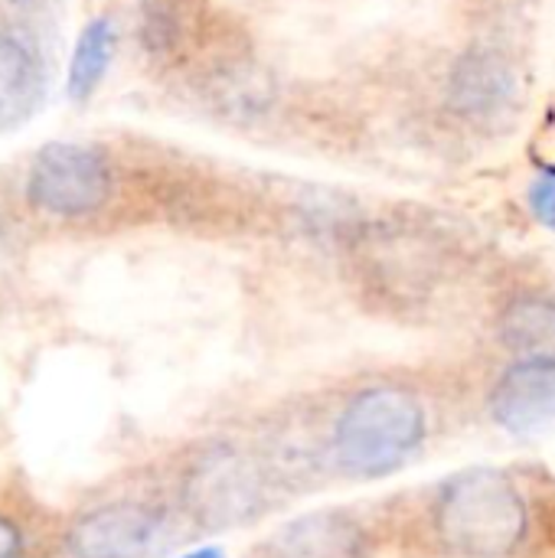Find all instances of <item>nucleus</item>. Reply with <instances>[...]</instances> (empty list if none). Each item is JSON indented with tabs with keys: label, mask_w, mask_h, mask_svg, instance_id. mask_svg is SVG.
Segmentation results:
<instances>
[{
	"label": "nucleus",
	"mask_w": 555,
	"mask_h": 558,
	"mask_svg": "<svg viewBox=\"0 0 555 558\" xmlns=\"http://www.w3.org/2000/svg\"><path fill=\"white\" fill-rule=\"evenodd\" d=\"M425 432V405L412 392L399 386H373L343 405L330 451L347 477H386L422 448Z\"/></svg>",
	"instance_id": "nucleus-2"
},
{
	"label": "nucleus",
	"mask_w": 555,
	"mask_h": 558,
	"mask_svg": "<svg viewBox=\"0 0 555 558\" xmlns=\"http://www.w3.org/2000/svg\"><path fill=\"white\" fill-rule=\"evenodd\" d=\"M183 507L206 530H229L255 520L265 507V477L239 448L216 445L183 477Z\"/></svg>",
	"instance_id": "nucleus-4"
},
{
	"label": "nucleus",
	"mask_w": 555,
	"mask_h": 558,
	"mask_svg": "<svg viewBox=\"0 0 555 558\" xmlns=\"http://www.w3.org/2000/svg\"><path fill=\"white\" fill-rule=\"evenodd\" d=\"M114 46H118V33L111 16H95L82 26L72 59H69V75H65V95L72 101H88L98 85L105 82L111 59H114Z\"/></svg>",
	"instance_id": "nucleus-11"
},
{
	"label": "nucleus",
	"mask_w": 555,
	"mask_h": 558,
	"mask_svg": "<svg viewBox=\"0 0 555 558\" xmlns=\"http://www.w3.org/2000/svg\"><path fill=\"white\" fill-rule=\"evenodd\" d=\"M500 340L510 353L533 363H555V301L520 294L500 311Z\"/></svg>",
	"instance_id": "nucleus-10"
},
{
	"label": "nucleus",
	"mask_w": 555,
	"mask_h": 558,
	"mask_svg": "<svg viewBox=\"0 0 555 558\" xmlns=\"http://www.w3.org/2000/svg\"><path fill=\"white\" fill-rule=\"evenodd\" d=\"M183 558H222V553L219 549H196V553H190V556Z\"/></svg>",
	"instance_id": "nucleus-14"
},
{
	"label": "nucleus",
	"mask_w": 555,
	"mask_h": 558,
	"mask_svg": "<svg viewBox=\"0 0 555 558\" xmlns=\"http://www.w3.org/2000/svg\"><path fill=\"white\" fill-rule=\"evenodd\" d=\"M514 69L494 49H471L451 72V101L471 118L500 111L514 98Z\"/></svg>",
	"instance_id": "nucleus-9"
},
{
	"label": "nucleus",
	"mask_w": 555,
	"mask_h": 558,
	"mask_svg": "<svg viewBox=\"0 0 555 558\" xmlns=\"http://www.w3.org/2000/svg\"><path fill=\"white\" fill-rule=\"evenodd\" d=\"M164 517L154 507L121 500L79 517L69 530L75 558H144L160 539Z\"/></svg>",
	"instance_id": "nucleus-5"
},
{
	"label": "nucleus",
	"mask_w": 555,
	"mask_h": 558,
	"mask_svg": "<svg viewBox=\"0 0 555 558\" xmlns=\"http://www.w3.org/2000/svg\"><path fill=\"white\" fill-rule=\"evenodd\" d=\"M114 173L98 147L75 141L43 144L26 173V199L36 213L82 219L108 206Z\"/></svg>",
	"instance_id": "nucleus-3"
},
{
	"label": "nucleus",
	"mask_w": 555,
	"mask_h": 558,
	"mask_svg": "<svg viewBox=\"0 0 555 558\" xmlns=\"http://www.w3.org/2000/svg\"><path fill=\"white\" fill-rule=\"evenodd\" d=\"M23 553H26L23 530L10 517H0V558H23Z\"/></svg>",
	"instance_id": "nucleus-13"
},
{
	"label": "nucleus",
	"mask_w": 555,
	"mask_h": 558,
	"mask_svg": "<svg viewBox=\"0 0 555 558\" xmlns=\"http://www.w3.org/2000/svg\"><path fill=\"white\" fill-rule=\"evenodd\" d=\"M491 415L500 428L520 438L553 432L555 363L520 360L517 366H510L491 392Z\"/></svg>",
	"instance_id": "nucleus-6"
},
{
	"label": "nucleus",
	"mask_w": 555,
	"mask_h": 558,
	"mask_svg": "<svg viewBox=\"0 0 555 558\" xmlns=\"http://www.w3.org/2000/svg\"><path fill=\"white\" fill-rule=\"evenodd\" d=\"M46 101V65L23 36L0 29V131L26 124Z\"/></svg>",
	"instance_id": "nucleus-8"
},
{
	"label": "nucleus",
	"mask_w": 555,
	"mask_h": 558,
	"mask_svg": "<svg viewBox=\"0 0 555 558\" xmlns=\"http://www.w3.org/2000/svg\"><path fill=\"white\" fill-rule=\"evenodd\" d=\"M268 553L272 558H366L370 533L343 510H317L285 523Z\"/></svg>",
	"instance_id": "nucleus-7"
},
{
	"label": "nucleus",
	"mask_w": 555,
	"mask_h": 558,
	"mask_svg": "<svg viewBox=\"0 0 555 558\" xmlns=\"http://www.w3.org/2000/svg\"><path fill=\"white\" fill-rule=\"evenodd\" d=\"M435 536L458 556L507 558L530 533L527 500L500 471H464L438 490L432 507Z\"/></svg>",
	"instance_id": "nucleus-1"
},
{
	"label": "nucleus",
	"mask_w": 555,
	"mask_h": 558,
	"mask_svg": "<svg viewBox=\"0 0 555 558\" xmlns=\"http://www.w3.org/2000/svg\"><path fill=\"white\" fill-rule=\"evenodd\" d=\"M530 209L533 216L555 232V167H546L530 183Z\"/></svg>",
	"instance_id": "nucleus-12"
}]
</instances>
